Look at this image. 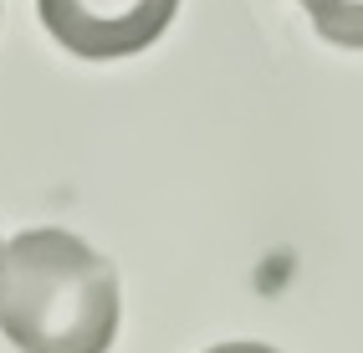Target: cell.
Instances as JSON below:
<instances>
[{"label":"cell","mask_w":363,"mask_h":353,"mask_svg":"<svg viewBox=\"0 0 363 353\" xmlns=\"http://www.w3.org/2000/svg\"><path fill=\"white\" fill-rule=\"evenodd\" d=\"M205 353H277V348H266V343H215Z\"/></svg>","instance_id":"cell-4"},{"label":"cell","mask_w":363,"mask_h":353,"mask_svg":"<svg viewBox=\"0 0 363 353\" xmlns=\"http://www.w3.org/2000/svg\"><path fill=\"white\" fill-rule=\"evenodd\" d=\"M41 26L82 62L138 57L169 31L179 0H36Z\"/></svg>","instance_id":"cell-2"},{"label":"cell","mask_w":363,"mask_h":353,"mask_svg":"<svg viewBox=\"0 0 363 353\" xmlns=\"http://www.w3.org/2000/svg\"><path fill=\"white\" fill-rule=\"evenodd\" d=\"M297 6L312 16L323 41L363 52V0H297Z\"/></svg>","instance_id":"cell-3"},{"label":"cell","mask_w":363,"mask_h":353,"mask_svg":"<svg viewBox=\"0 0 363 353\" xmlns=\"http://www.w3.org/2000/svg\"><path fill=\"white\" fill-rule=\"evenodd\" d=\"M0 333L21 353H108L118 338V271L62 225L21 230L6 246Z\"/></svg>","instance_id":"cell-1"},{"label":"cell","mask_w":363,"mask_h":353,"mask_svg":"<svg viewBox=\"0 0 363 353\" xmlns=\"http://www.w3.org/2000/svg\"><path fill=\"white\" fill-rule=\"evenodd\" d=\"M0 276H6V246H0Z\"/></svg>","instance_id":"cell-5"}]
</instances>
